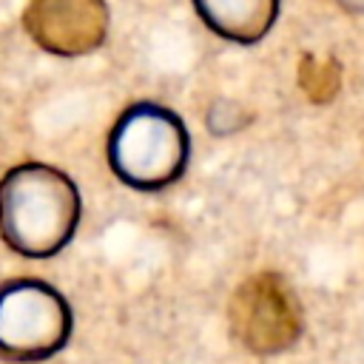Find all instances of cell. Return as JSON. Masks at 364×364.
<instances>
[{
    "label": "cell",
    "mask_w": 364,
    "mask_h": 364,
    "mask_svg": "<svg viewBox=\"0 0 364 364\" xmlns=\"http://www.w3.org/2000/svg\"><path fill=\"white\" fill-rule=\"evenodd\" d=\"M74 316L65 296L43 279L0 284V355L9 361H46L71 338Z\"/></svg>",
    "instance_id": "cell-3"
},
{
    "label": "cell",
    "mask_w": 364,
    "mask_h": 364,
    "mask_svg": "<svg viewBox=\"0 0 364 364\" xmlns=\"http://www.w3.org/2000/svg\"><path fill=\"white\" fill-rule=\"evenodd\" d=\"M74 179L46 162H23L0 179V236L26 259L57 256L80 225Z\"/></svg>",
    "instance_id": "cell-1"
},
{
    "label": "cell",
    "mask_w": 364,
    "mask_h": 364,
    "mask_svg": "<svg viewBox=\"0 0 364 364\" xmlns=\"http://www.w3.org/2000/svg\"><path fill=\"white\" fill-rule=\"evenodd\" d=\"M188 159L191 134L185 119L151 100L131 102L108 134V165L114 176L139 193H159L179 182Z\"/></svg>",
    "instance_id": "cell-2"
},
{
    "label": "cell",
    "mask_w": 364,
    "mask_h": 364,
    "mask_svg": "<svg viewBox=\"0 0 364 364\" xmlns=\"http://www.w3.org/2000/svg\"><path fill=\"white\" fill-rule=\"evenodd\" d=\"M228 324L233 338L253 355H282L296 347L304 330L299 296L273 270L239 282L228 301Z\"/></svg>",
    "instance_id": "cell-4"
},
{
    "label": "cell",
    "mask_w": 364,
    "mask_h": 364,
    "mask_svg": "<svg viewBox=\"0 0 364 364\" xmlns=\"http://www.w3.org/2000/svg\"><path fill=\"white\" fill-rule=\"evenodd\" d=\"M341 9H347L350 14H361L364 11V0H338Z\"/></svg>",
    "instance_id": "cell-8"
},
{
    "label": "cell",
    "mask_w": 364,
    "mask_h": 364,
    "mask_svg": "<svg viewBox=\"0 0 364 364\" xmlns=\"http://www.w3.org/2000/svg\"><path fill=\"white\" fill-rule=\"evenodd\" d=\"M105 0H28L23 26L28 37L54 57H85L108 37Z\"/></svg>",
    "instance_id": "cell-5"
},
{
    "label": "cell",
    "mask_w": 364,
    "mask_h": 364,
    "mask_svg": "<svg viewBox=\"0 0 364 364\" xmlns=\"http://www.w3.org/2000/svg\"><path fill=\"white\" fill-rule=\"evenodd\" d=\"M299 88L316 105H327L336 100L341 88V65L336 57L304 54L299 63Z\"/></svg>",
    "instance_id": "cell-7"
},
{
    "label": "cell",
    "mask_w": 364,
    "mask_h": 364,
    "mask_svg": "<svg viewBox=\"0 0 364 364\" xmlns=\"http://www.w3.org/2000/svg\"><path fill=\"white\" fill-rule=\"evenodd\" d=\"M193 9L216 37L239 46L264 40L279 17V0H193Z\"/></svg>",
    "instance_id": "cell-6"
}]
</instances>
